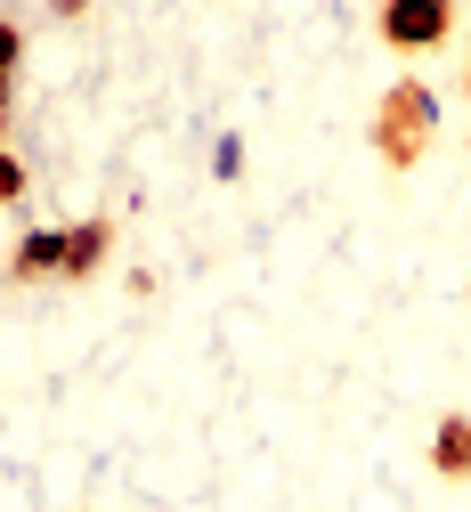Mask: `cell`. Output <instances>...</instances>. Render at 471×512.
I'll use <instances>...</instances> for the list:
<instances>
[{
  "mask_svg": "<svg viewBox=\"0 0 471 512\" xmlns=\"http://www.w3.org/2000/svg\"><path fill=\"white\" fill-rule=\"evenodd\" d=\"M366 139L390 171H423L431 147H439V98L423 74H398L382 98H374V122H366Z\"/></svg>",
  "mask_w": 471,
  "mask_h": 512,
  "instance_id": "cell-1",
  "label": "cell"
},
{
  "mask_svg": "<svg viewBox=\"0 0 471 512\" xmlns=\"http://www.w3.org/2000/svg\"><path fill=\"white\" fill-rule=\"evenodd\" d=\"M374 33H382V49H398V57H431V49L455 41V0H382V9H374Z\"/></svg>",
  "mask_w": 471,
  "mask_h": 512,
  "instance_id": "cell-2",
  "label": "cell"
},
{
  "mask_svg": "<svg viewBox=\"0 0 471 512\" xmlns=\"http://www.w3.org/2000/svg\"><path fill=\"white\" fill-rule=\"evenodd\" d=\"M114 244H122V228H114V220H82V228H65V285H90V277H106Z\"/></svg>",
  "mask_w": 471,
  "mask_h": 512,
  "instance_id": "cell-3",
  "label": "cell"
},
{
  "mask_svg": "<svg viewBox=\"0 0 471 512\" xmlns=\"http://www.w3.org/2000/svg\"><path fill=\"white\" fill-rule=\"evenodd\" d=\"M17 285H41V277H65V228H33L17 236V261H9Z\"/></svg>",
  "mask_w": 471,
  "mask_h": 512,
  "instance_id": "cell-4",
  "label": "cell"
},
{
  "mask_svg": "<svg viewBox=\"0 0 471 512\" xmlns=\"http://www.w3.org/2000/svg\"><path fill=\"white\" fill-rule=\"evenodd\" d=\"M431 472L439 480H471V415H439L431 423Z\"/></svg>",
  "mask_w": 471,
  "mask_h": 512,
  "instance_id": "cell-5",
  "label": "cell"
},
{
  "mask_svg": "<svg viewBox=\"0 0 471 512\" xmlns=\"http://www.w3.org/2000/svg\"><path fill=\"white\" fill-rule=\"evenodd\" d=\"M17 196H25V163L0 155V204H17Z\"/></svg>",
  "mask_w": 471,
  "mask_h": 512,
  "instance_id": "cell-6",
  "label": "cell"
},
{
  "mask_svg": "<svg viewBox=\"0 0 471 512\" xmlns=\"http://www.w3.org/2000/svg\"><path fill=\"white\" fill-rule=\"evenodd\" d=\"M212 171H220V179H236V171H244V147H236V139H220V155H212Z\"/></svg>",
  "mask_w": 471,
  "mask_h": 512,
  "instance_id": "cell-7",
  "label": "cell"
},
{
  "mask_svg": "<svg viewBox=\"0 0 471 512\" xmlns=\"http://www.w3.org/2000/svg\"><path fill=\"white\" fill-rule=\"evenodd\" d=\"M49 9H57V17H82V9H90V0H49Z\"/></svg>",
  "mask_w": 471,
  "mask_h": 512,
  "instance_id": "cell-8",
  "label": "cell"
},
{
  "mask_svg": "<svg viewBox=\"0 0 471 512\" xmlns=\"http://www.w3.org/2000/svg\"><path fill=\"white\" fill-rule=\"evenodd\" d=\"M463 98H471V66H463Z\"/></svg>",
  "mask_w": 471,
  "mask_h": 512,
  "instance_id": "cell-9",
  "label": "cell"
}]
</instances>
